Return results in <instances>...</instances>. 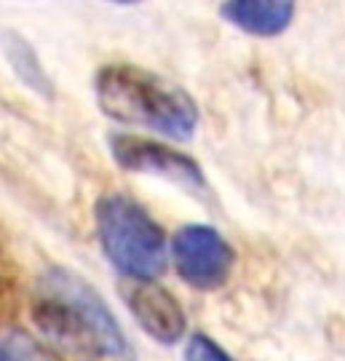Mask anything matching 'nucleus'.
<instances>
[{"label":"nucleus","instance_id":"obj_8","mask_svg":"<svg viewBox=\"0 0 345 361\" xmlns=\"http://www.w3.org/2000/svg\"><path fill=\"white\" fill-rule=\"evenodd\" d=\"M0 51L3 59L11 70V75L25 86L30 94H35L43 102H54L56 99V83L52 80L49 70L40 59L38 49L25 38L19 30H3L0 35Z\"/></svg>","mask_w":345,"mask_h":361},{"label":"nucleus","instance_id":"obj_5","mask_svg":"<svg viewBox=\"0 0 345 361\" xmlns=\"http://www.w3.org/2000/svg\"><path fill=\"white\" fill-rule=\"evenodd\" d=\"M169 257L179 281L195 292L222 289L238 265V255L225 233L206 222L179 225L169 241Z\"/></svg>","mask_w":345,"mask_h":361},{"label":"nucleus","instance_id":"obj_10","mask_svg":"<svg viewBox=\"0 0 345 361\" xmlns=\"http://www.w3.org/2000/svg\"><path fill=\"white\" fill-rule=\"evenodd\" d=\"M182 361H236L228 350L222 348L212 335L206 332H193L185 340V350H182Z\"/></svg>","mask_w":345,"mask_h":361},{"label":"nucleus","instance_id":"obj_2","mask_svg":"<svg viewBox=\"0 0 345 361\" xmlns=\"http://www.w3.org/2000/svg\"><path fill=\"white\" fill-rule=\"evenodd\" d=\"M94 99L115 123L147 129L174 142H190L201 123L198 102L185 86L128 62H110L97 70Z\"/></svg>","mask_w":345,"mask_h":361},{"label":"nucleus","instance_id":"obj_4","mask_svg":"<svg viewBox=\"0 0 345 361\" xmlns=\"http://www.w3.org/2000/svg\"><path fill=\"white\" fill-rule=\"evenodd\" d=\"M104 142H107V153L115 161V166L128 174H145V177L164 180L190 193L193 198L212 195L204 166L193 155L177 150L174 145L150 140L142 134H126V131H110Z\"/></svg>","mask_w":345,"mask_h":361},{"label":"nucleus","instance_id":"obj_3","mask_svg":"<svg viewBox=\"0 0 345 361\" xmlns=\"http://www.w3.org/2000/svg\"><path fill=\"white\" fill-rule=\"evenodd\" d=\"M94 231L104 259L123 281H158L167 273L171 262L167 233L128 193L110 190L97 198Z\"/></svg>","mask_w":345,"mask_h":361},{"label":"nucleus","instance_id":"obj_6","mask_svg":"<svg viewBox=\"0 0 345 361\" xmlns=\"http://www.w3.org/2000/svg\"><path fill=\"white\" fill-rule=\"evenodd\" d=\"M118 295L145 335L164 348H174L188 337V313L174 292L158 281H121Z\"/></svg>","mask_w":345,"mask_h":361},{"label":"nucleus","instance_id":"obj_7","mask_svg":"<svg viewBox=\"0 0 345 361\" xmlns=\"http://www.w3.org/2000/svg\"><path fill=\"white\" fill-rule=\"evenodd\" d=\"M219 19L252 38H279L297 16L292 0H230L219 3Z\"/></svg>","mask_w":345,"mask_h":361},{"label":"nucleus","instance_id":"obj_1","mask_svg":"<svg viewBox=\"0 0 345 361\" xmlns=\"http://www.w3.org/2000/svg\"><path fill=\"white\" fill-rule=\"evenodd\" d=\"M30 316L43 335L89 361H137L104 297L80 273L49 265L35 281Z\"/></svg>","mask_w":345,"mask_h":361},{"label":"nucleus","instance_id":"obj_9","mask_svg":"<svg viewBox=\"0 0 345 361\" xmlns=\"http://www.w3.org/2000/svg\"><path fill=\"white\" fill-rule=\"evenodd\" d=\"M0 361H62L43 340L25 329H8L0 337Z\"/></svg>","mask_w":345,"mask_h":361}]
</instances>
